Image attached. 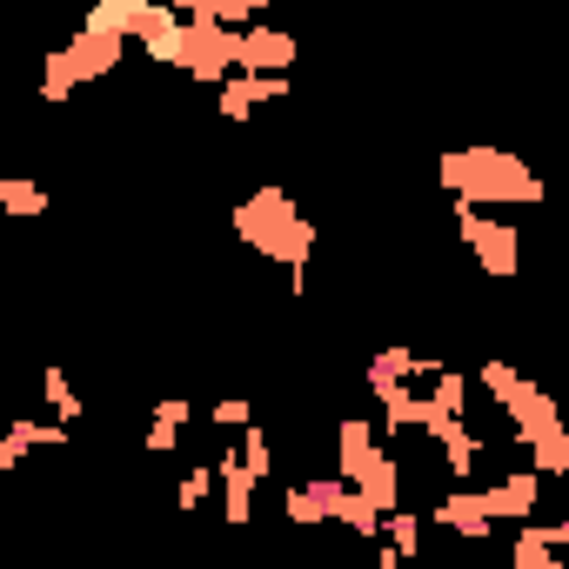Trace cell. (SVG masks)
<instances>
[{"mask_svg":"<svg viewBox=\"0 0 569 569\" xmlns=\"http://www.w3.org/2000/svg\"><path fill=\"white\" fill-rule=\"evenodd\" d=\"M174 442H181V436H174V429H154V422H148V436H141V449H148V456H168Z\"/></svg>","mask_w":569,"mask_h":569,"instance_id":"obj_31","label":"cell"},{"mask_svg":"<svg viewBox=\"0 0 569 569\" xmlns=\"http://www.w3.org/2000/svg\"><path fill=\"white\" fill-rule=\"evenodd\" d=\"M376 449H382V429H376V422H362V416H349V422L336 429V469H329V476L349 489V482L376 462Z\"/></svg>","mask_w":569,"mask_h":569,"instance_id":"obj_13","label":"cell"},{"mask_svg":"<svg viewBox=\"0 0 569 569\" xmlns=\"http://www.w3.org/2000/svg\"><path fill=\"white\" fill-rule=\"evenodd\" d=\"M476 382H482V389H489V402L509 416V429H516V442H522V449L562 429V409H556V396H549V389H536V382H529L516 362H482V369H476Z\"/></svg>","mask_w":569,"mask_h":569,"instance_id":"obj_3","label":"cell"},{"mask_svg":"<svg viewBox=\"0 0 569 569\" xmlns=\"http://www.w3.org/2000/svg\"><path fill=\"white\" fill-rule=\"evenodd\" d=\"M41 402H48V422H61V429H74V422L88 416V402H81V389H74V376H68L61 362L41 369Z\"/></svg>","mask_w":569,"mask_h":569,"instance_id":"obj_18","label":"cell"},{"mask_svg":"<svg viewBox=\"0 0 569 569\" xmlns=\"http://www.w3.org/2000/svg\"><path fill=\"white\" fill-rule=\"evenodd\" d=\"M296 61H302V41L268 28V21H254V28L234 34V74H289Z\"/></svg>","mask_w":569,"mask_h":569,"instance_id":"obj_6","label":"cell"},{"mask_svg":"<svg viewBox=\"0 0 569 569\" xmlns=\"http://www.w3.org/2000/svg\"><path fill=\"white\" fill-rule=\"evenodd\" d=\"M281 94H289V74H228L214 88V108H221V121H248L254 108H268Z\"/></svg>","mask_w":569,"mask_h":569,"instance_id":"obj_10","label":"cell"},{"mask_svg":"<svg viewBox=\"0 0 569 569\" xmlns=\"http://www.w3.org/2000/svg\"><path fill=\"white\" fill-rule=\"evenodd\" d=\"M509 569H562V556L536 536V522H522L516 529V549H509Z\"/></svg>","mask_w":569,"mask_h":569,"instance_id":"obj_26","label":"cell"},{"mask_svg":"<svg viewBox=\"0 0 569 569\" xmlns=\"http://www.w3.org/2000/svg\"><path fill=\"white\" fill-rule=\"evenodd\" d=\"M234 462L248 469V482H268L274 476V449H268V429H241V442H234Z\"/></svg>","mask_w":569,"mask_h":569,"instance_id":"obj_25","label":"cell"},{"mask_svg":"<svg viewBox=\"0 0 569 569\" xmlns=\"http://www.w3.org/2000/svg\"><path fill=\"white\" fill-rule=\"evenodd\" d=\"M349 489H356V496H362L376 516H389V509H402V489H409V482H402V462H396L389 449H376V462H369V469H362Z\"/></svg>","mask_w":569,"mask_h":569,"instance_id":"obj_16","label":"cell"},{"mask_svg":"<svg viewBox=\"0 0 569 569\" xmlns=\"http://www.w3.org/2000/svg\"><path fill=\"white\" fill-rule=\"evenodd\" d=\"M542 489H549L542 476H529V469H509L502 482H482L476 496H482V516H489V522H516V529H522V522L536 516Z\"/></svg>","mask_w":569,"mask_h":569,"instance_id":"obj_7","label":"cell"},{"mask_svg":"<svg viewBox=\"0 0 569 569\" xmlns=\"http://www.w3.org/2000/svg\"><path fill=\"white\" fill-rule=\"evenodd\" d=\"M436 181L456 208H536L542 201V174L509 154V148H449L436 161Z\"/></svg>","mask_w":569,"mask_h":569,"instance_id":"obj_1","label":"cell"},{"mask_svg":"<svg viewBox=\"0 0 569 569\" xmlns=\"http://www.w3.org/2000/svg\"><path fill=\"white\" fill-rule=\"evenodd\" d=\"M442 462H449V476H456V489H476V469H482V436L462 422L449 442H442Z\"/></svg>","mask_w":569,"mask_h":569,"instance_id":"obj_21","label":"cell"},{"mask_svg":"<svg viewBox=\"0 0 569 569\" xmlns=\"http://www.w3.org/2000/svg\"><path fill=\"white\" fill-rule=\"evenodd\" d=\"M422 402H429L436 416H456V422H469V376H456V369H436Z\"/></svg>","mask_w":569,"mask_h":569,"instance_id":"obj_22","label":"cell"},{"mask_svg":"<svg viewBox=\"0 0 569 569\" xmlns=\"http://www.w3.org/2000/svg\"><path fill=\"white\" fill-rule=\"evenodd\" d=\"M429 516H436V522H442L456 542H489V536H496V522L482 516V496H476V489H449V496H442Z\"/></svg>","mask_w":569,"mask_h":569,"instance_id":"obj_15","label":"cell"},{"mask_svg":"<svg viewBox=\"0 0 569 569\" xmlns=\"http://www.w3.org/2000/svg\"><path fill=\"white\" fill-rule=\"evenodd\" d=\"M376 402H382V422H376V429H389V436H409V429L429 422V402H422L416 389H389V396H376Z\"/></svg>","mask_w":569,"mask_h":569,"instance_id":"obj_20","label":"cell"},{"mask_svg":"<svg viewBox=\"0 0 569 569\" xmlns=\"http://www.w3.org/2000/svg\"><path fill=\"white\" fill-rule=\"evenodd\" d=\"M456 228H462V248L476 254V268H482L489 281H509V274H516V261H522V234H516V221H502V214H476V208H456Z\"/></svg>","mask_w":569,"mask_h":569,"instance_id":"obj_4","label":"cell"},{"mask_svg":"<svg viewBox=\"0 0 569 569\" xmlns=\"http://www.w3.org/2000/svg\"><path fill=\"white\" fill-rule=\"evenodd\" d=\"M121 61H128V41H114V34H94V28H81V34L61 48V68L74 74V88H81V81H108Z\"/></svg>","mask_w":569,"mask_h":569,"instance_id":"obj_9","label":"cell"},{"mask_svg":"<svg viewBox=\"0 0 569 569\" xmlns=\"http://www.w3.org/2000/svg\"><path fill=\"white\" fill-rule=\"evenodd\" d=\"M214 489H221V522L241 529V522L254 516V482H248V469L234 462V449H221V462H214Z\"/></svg>","mask_w":569,"mask_h":569,"instance_id":"obj_17","label":"cell"},{"mask_svg":"<svg viewBox=\"0 0 569 569\" xmlns=\"http://www.w3.org/2000/svg\"><path fill=\"white\" fill-rule=\"evenodd\" d=\"M342 482L336 476H309V482H289V496H281V516H289L296 529H329L336 509H342Z\"/></svg>","mask_w":569,"mask_h":569,"instance_id":"obj_8","label":"cell"},{"mask_svg":"<svg viewBox=\"0 0 569 569\" xmlns=\"http://www.w3.org/2000/svg\"><path fill=\"white\" fill-rule=\"evenodd\" d=\"M234 234L254 248V254H268V261H281V268H296L289 281L302 289V268H309V254H316V221L302 214V201L289 194V188H254L241 208H234Z\"/></svg>","mask_w":569,"mask_h":569,"instance_id":"obj_2","label":"cell"},{"mask_svg":"<svg viewBox=\"0 0 569 569\" xmlns=\"http://www.w3.org/2000/svg\"><path fill=\"white\" fill-rule=\"evenodd\" d=\"M382 549H396V562H422V516L416 509H389L382 516Z\"/></svg>","mask_w":569,"mask_h":569,"instance_id":"obj_23","label":"cell"},{"mask_svg":"<svg viewBox=\"0 0 569 569\" xmlns=\"http://www.w3.org/2000/svg\"><path fill=\"white\" fill-rule=\"evenodd\" d=\"M141 54H148L154 68H174V61H181V14H174V8H154V21H148V34H141Z\"/></svg>","mask_w":569,"mask_h":569,"instance_id":"obj_19","label":"cell"},{"mask_svg":"<svg viewBox=\"0 0 569 569\" xmlns=\"http://www.w3.org/2000/svg\"><path fill=\"white\" fill-rule=\"evenodd\" d=\"M336 522H342V529H356V536H382V516H376V509H369V502H362L356 489L342 496V509H336Z\"/></svg>","mask_w":569,"mask_h":569,"instance_id":"obj_28","label":"cell"},{"mask_svg":"<svg viewBox=\"0 0 569 569\" xmlns=\"http://www.w3.org/2000/svg\"><path fill=\"white\" fill-rule=\"evenodd\" d=\"M208 496H214V469H201V462H194V469H188V476L174 482V509L188 516V509H201Z\"/></svg>","mask_w":569,"mask_h":569,"instance_id":"obj_27","label":"cell"},{"mask_svg":"<svg viewBox=\"0 0 569 569\" xmlns=\"http://www.w3.org/2000/svg\"><path fill=\"white\" fill-rule=\"evenodd\" d=\"M0 214H14V221L48 214V188H41V181H28V174H8V181H0Z\"/></svg>","mask_w":569,"mask_h":569,"instance_id":"obj_24","label":"cell"},{"mask_svg":"<svg viewBox=\"0 0 569 569\" xmlns=\"http://www.w3.org/2000/svg\"><path fill=\"white\" fill-rule=\"evenodd\" d=\"M34 449H68V429L61 422H34V416H14L8 436H0V476H14Z\"/></svg>","mask_w":569,"mask_h":569,"instance_id":"obj_12","label":"cell"},{"mask_svg":"<svg viewBox=\"0 0 569 569\" xmlns=\"http://www.w3.org/2000/svg\"><path fill=\"white\" fill-rule=\"evenodd\" d=\"M436 369H442L436 356H416V349L396 342V349H376V356H369L362 382H369V396H389V389H409L416 376H436Z\"/></svg>","mask_w":569,"mask_h":569,"instance_id":"obj_11","label":"cell"},{"mask_svg":"<svg viewBox=\"0 0 569 569\" xmlns=\"http://www.w3.org/2000/svg\"><path fill=\"white\" fill-rule=\"evenodd\" d=\"M148 422H154V429H174V436H181V422H194V402H188V396H161Z\"/></svg>","mask_w":569,"mask_h":569,"instance_id":"obj_29","label":"cell"},{"mask_svg":"<svg viewBox=\"0 0 569 569\" xmlns=\"http://www.w3.org/2000/svg\"><path fill=\"white\" fill-rule=\"evenodd\" d=\"M154 8H161V0H94V8H88V28H94V34H114V41L134 48V41L148 34Z\"/></svg>","mask_w":569,"mask_h":569,"instance_id":"obj_14","label":"cell"},{"mask_svg":"<svg viewBox=\"0 0 569 569\" xmlns=\"http://www.w3.org/2000/svg\"><path fill=\"white\" fill-rule=\"evenodd\" d=\"M208 416H214V429H241V422H254V409H248V396H228V402H214Z\"/></svg>","mask_w":569,"mask_h":569,"instance_id":"obj_30","label":"cell"},{"mask_svg":"<svg viewBox=\"0 0 569 569\" xmlns=\"http://www.w3.org/2000/svg\"><path fill=\"white\" fill-rule=\"evenodd\" d=\"M174 68H181L194 88H221V81L234 74V34L181 21V61H174Z\"/></svg>","mask_w":569,"mask_h":569,"instance_id":"obj_5","label":"cell"}]
</instances>
